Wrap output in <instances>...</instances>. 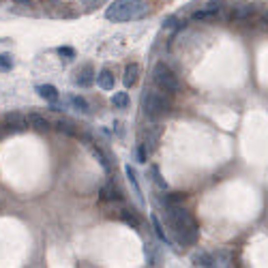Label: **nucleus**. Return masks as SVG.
I'll return each mask as SVG.
<instances>
[{"mask_svg": "<svg viewBox=\"0 0 268 268\" xmlns=\"http://www.w3.org/2000/svg\"><path fill=\"white\" fill-rule=\"evenodd\" d=\"M150 221H152V225H154V234L159 236V240H163V242H170V240H168V236H165V232H163V225H161V221H159V217H157V214H152V217H150Z\"/></svg>", "mask_w": 268, "mask_h": 268, "instance_id": "6ab92c4d", "label": "nucleus"}, {"mask_svg": "<svg viewBox=\"0 0 268 268\" xmlns=\"http://www.w3.org/2000/svg\"><path fill=\"white\" fill-rule=\"evenodd\" d=\"M168 107H170V101L165 99L161 92L150 90L144 97V112H146L148 118H152V120H157L161 114H165V112H168Z\"/></svg>", "mask_w": 268, "mask_h": 268, "instance_id": "20e7f679", "label": "nucleus"}, {"mask_svg": "<svg viewBox=\"0 0 268 268\" xmlns=\"http://www.w3.org/2000/svg\"><path fill=\"white\" fill-rule=\"evenodd\" d=\"M112 105L116 110H124L129 105V92H114L112 94Z\"/></svg>", "mask_w": 268, "mask_h": 268, "instance_id": "dca6fc26", "label": "nucleus"}, {"mask_svg": "<svg viewBox=\"0 0 268 268\" xmlns=\"http://www.w3.org/2000/svg\"><path fill=\"white\" fill-rule=\"evenodd\" d=\"M187 200V193H168L161 198V202H163L165 206H174V204H180V202Z\"/></svg>", "mask_w": 268, "mask_h": 268, "instance_id": "f3484780", "label": "nucleus"}, {"mask_svg": "<svg viewBox=\"0 0 268 268\" xmlns=\"http://www.w3.org/2000/svg\"><path fill=\"white\" fill-rule=\"evenodd\" d=\"M47 2H58V0H47Z\"/></svg>", "mask_w": 268, "mask_h": 268, "instance_id": "2f4dec72", "label": "nucleus"}, {"mask_svg": "<svg viewBox=\"0 0 268 268\" xmlns=\"http://www.w3.org/2000/svg\"><path fill=\"white\" fill-rule=\"evenodd\" d=\"M28 122H30V127L34 131H39V133H45V131H50V120H47L45 116H41V114H28Z\"/></svg>", "mask_w": 268, "mask_h": 268, "instance_id": "6e6552de", "label": "nucleus"}, {"mask_svg": "<svg viewBox=\"0 0 268 268\" xmlns=\"http://www.w3.org/2000/svg\"><path fill=\"white\" fill-rule=\"evenodd\" d=\"M221 7H223V4H221V2H208V4H206V7H204V11H206V13H208V15L217 17L219 13H221Z\"/></svg>", "mask_w": 268, "mask_h": 268, "instance_id": "5701e85b", "label": "nucleus"}, {"mask_svg": "<svg viewBox=\"0 0 268 268\" xmlns=\"http://www.w3.org/2000/svg\"><path fill=\"white\" fill-rule=\"evenodd\" d=\"M191 264L202 266V268H210V266H214V258L206 251H193L191 253Z\"/></svg>", "mask_w": 268, "mask_h": 268, "instance_id": "1a4fd4ad", "label": "nucleus"}, {"mask_svg": "<svg viewBox=\"0 0 268 268\" xmlns=\"http://www.w3.org/2000/svg\"><path fill=\"white\" fill-rule=\"evenodd\" d=\"M264 22H268V11H264Z\"/></svg>", "mask_w": 268, "mask_h": 268, "instance_id": "7c9ffc66", "label": "nucleus"}, {"mask_svg": "<svg viewBox=\"0 0 268 268\" xmlns=\"http://www.w3.org/2000/svg\"><path fill=\"white\" fill-rule=\"evenodd\" d=\"M15 2H17V4H20V7H30V4H32V2H30V0H15Z\"/></svg>", "mask_w": 268, "mask_h": 268, "instance_id": "cd10ccee", "label": "nucleus"}, {"mask_svg": "<svg viewBox=\"0 0 268 268\" xmlns=\"http://www.w3.org/2000/svg\"><path fill=\"white\" fill-rule=\"evenodd\" d=\"M152 77H154V84H157L161 90H165V92H178L180 90V82H178L174 71H172L165 62H159L157 67H154Z\"/></svg>", "mask_w": 268, "mask_h": 268, "instance_id": "7ed1b4c3", "label": "nucleus"}, {"mask_svg": "<svg viewBox=\"0 0 268 268\" xmlns=\"http://www.w3.org/2000/svg\"><path fill=\"white\" fill-rule=\"evenodd\" d=\"M73 105H75L80 112H84V114H88V112H90V105H88V101H86L84 97H80V94H77V97H73Z\"/></svg>", "mask_w": 268, "mask_h": 268, "instance_id": "4be33fe9", "label": "nucleus"}, {"mask_svg": "<svg viewBox=\"0 0 268 268\" xmlns=\"http://www.w3.org/2000/svg\"><path fill=\"white\" fill-rule=\"evenodd\" d=\"M146 2L144 0H114L107 7L105 17L112 22H129L135 17H142L146 13Z\"/></svg>", "mask_w": 268, "mask_h": 268, "instance_id": "f03ea898", "label": "nucleus"}, {"mask_svg": "<svg viewBox=\"0 0 268 268\" xmlns=\"http://www.w3.org/2000/svg\"><path fill=\"white\" fill-rule=\"evenodd\" d=\"M92 152H94V157H97V161L101 163V168H103L107 174H110V172H112V165H110V159H107V154L101 150V148H97V146L92 148Z\"/></svg>", "mask_w": 268, "mask_h": 268, "instance_id": "a211bd4d", "label": "nucleus"}, {"mask_svg": "<svg viewBox=\"0 0 268 268\" xmlns=\"http://www.w3.org/2000/svg\"><path fill=\"white\" fill-rule=\"evenodd\" d=\"M144 138H146V140H142L140 144H144V146L148 148V152H150L152 148H154V144L159 142V138H161V127H159V124H152V127H148V129L144 131Z\"/></svg>", "mask_w": 268, "mask_h": 268, "instance_id": "423d86ee", "label": "nucleus"}, {"mask_svg": "<svg viewBox=\"0 0 268 268\" xmlns=\"http://www.w3.org/2000/svg\"><path fill=\"white\" fill-rule=\"evenodd\" d=\"M0 69H2V71L13 69V60H11L7 54H0Z\"/></svg>", "mask_w": 268, "mask_h": 268, "instance_id": "b1692460", "label": "nucleus"}, {"mask_svg": "<svg viewBox=\"0 0 268 268\" xmlns=\"http://www.w3.org/2000/svg\"><path fill=\"white\" fill-rule=\"evenodd\" d=\"M58 54H60V56H69V58H71L75 52L71 50V47H58Z\"/></svg>", "mask_w": 268, "mask_h": 268, "instance_id": "a878e982", "label": "nucleus"}, {"mask_svg": "<svg viewBox=\"0 0 268 268\" xmlns=\"http://www.w3.org/2000/svg\"><path fill=\"white\" fill-rule=\"evenodd\" d=\"M2 135H4V131H2V124H0V140H2Z\"/></svg>", "mask_w": 268, "mask_h": 268, "instance_id": "c756f323", "label": "nucleus"}, {"mask_svg": "<svg viewBox=\"0 0 268 268\" xmlns=\"http://www.w3.org/2000/svg\"><path fill=\"white\" fill-rule=\"evenodd\" d=\"M97 84L103 90H114V73L110 69H101V73L97 75Z\"/></svg>", "mask_w": 268, "mask_h": 268, "instance_id": "9d476101", "label": "nucleus"}, {"mask_svg": "<svg viewBox=\"0 0 268 268\" xmlns=\"http://www.w3.org/2000/svg\"><path fill=\"white\" fill-rule=\"evenodd\" d=\"M255 13V7H251V4H238V7L232 9L230 17L232 20H247V17H251Z\"/></svg>", "mask_w": 268, "mask_h": 268, "instance_id": "f8f14e48", "label": "nucleus"}, {"mask_svg": "<svg viewBox=\"0 0 268 268\" xmlns=\"http://www.w3.org/2000/svg\"><path fill=\"white\" fill-rule=\"evenodd\" d=\"M214 258V266H232V251L230 249H217Z\"/></svg>", "mask_w": 268, "mask_h": 268, "instance_id": "4468645a", "label": "nucleus"}, {"mask_svg": "<svg viewBox=\"0 0 268 268\" xmlns=\"http://www.w3.org/2000/svg\"><path fill=\"white\" fill-rule=\"evenodd\" d=\"M84 2L88 4V7H97L99 2H103V0H84Z\"/></svg>", "mask_w": 268, "mask_h": 268, "instance_id": "c85d7f7f", "label": "nucleus"}, {"mask_svg": "<svg viewBox=\"0 0 268 268\" xmlns=\"http://www.w3.org/2000/svg\"><path fill=\"white\" fill-rule=\"evenodd\" d=\"M138 75H140V64H135V62H131L127 69H124V77H122V82H124V86H133L135 82H138Z\"/></svg>", "mask_w": 268, "mask_h": 268, "instance_id": "ddd939ff", "label": "nucleus"}, {"mask_svg": "<svg viewBox=\"0 0 268 268\" xmlns=\"http://www.w3.org/2000/svg\"><path fill=\"white\" fill-rule=\"evenodd\" d=\"M94 80H97V75L92 73V69H90V67H84V69L80 71V73H77L75 84H77V86H82V88H86V86H90Z\"/></svg>", "mask_w": 268, "mask_h": 268, "instance_id": "9b49d317", "label": "nucleus"}, {"mask_svg": "<svg viewBox=\"0 0 268 268\" xmlns=\"http://www.w3.org/2000/svg\"><path fill=\"white\" fill-rule=\"evenodd\" d=\"M4 124L9 131H26L28 127H30V122H28V118L20 114V112H9L7 116H4Z\"/></svg>", "mask_w": 268, "mask_h": 268, "instance_id": "39448f33", "label": "nucleus"}, {"mask_svg": "<svg viewBox=\"0 0 268 268\" xmlns=\"http://www.w3.org/2000/svg\"><path fill=\"white\" fill-rule=\"evenodd\" d=\"M168 208V223L170 228L174 230V234L178 238V242L180 245H195V240H198V223H195V219L189 214V210H184L182 206H165Z\"/></svg>", "mask_w": 268, "mask_h": 268, "instance_id": "f257e3e1", "label": "nucleus"}, {"mask_svg": "<svg viewBox=\"0 0 268 268\" xmlns=\"http://www.w3.org/2000/svg\"><path fill=\"white\" fill-rule=\"evenodd\" d=\"M120 217H122V221L127 223V225H131V228H140V219L135 217L133 212H129V210H122L120 212Z\"/></svg>", "mask_w": 268, "mask_h": 268, "instance_id": "aec40b11", "label": "nucleus"}, {"mask_svg": "<svg viewBox=\"0 0 268 268\" xmlns=\"http://www.w3.org/2000/svg\"><path fill=\"white\" fill-rule=\"evenodd\" d=\"M56 129L60 131V133H67V135H75V129H73V124H71L69 120H58V122H56Z\"/></svg>", "mask_w": 268, "mask_h": 268, "instance_id": "412c9836", "label": "nucleus"}, {"mask_svg": "<svg viewBox=\"0 0 268 268\" xmlns=\"http://www.w3.org/2000/svg\"><path fill=\"white\" fill-rule=\"evenodd\" d=\"M152 174H154V180H157L159 187H161V189H165V182L161 180V176H159V170H157V168H152Z\"/></svg>", "mask_w": 268, "mask_h": 268, "instance_id": "bb28decb", "label": "nucleus"}, {"mask_svg": "<svg viewBox=\"0 0 268 268\" xmlns=\"http://www.w3.org/2000/svg\"><path fill=\"white\" fill-rule=\"evenodd\" d=\"M99 198L103 200V202H120V200H122V195H120V191H118L114 184L107 182V184H103V187H101Z\"/></svg>", "mask_w": 268, "mask_h": 268, "instance_id": "0eeeda50", "label": "nucleus"}, {"mask_svg": "<svg viewBox=\"0 0 268 268\" xmlns=\"http://www.w3.org/2000/svg\"><path fill=\"white\" fill-rule=\"evenodd\" d=\"M138 161L146 163V146L144 144H138Z\"/></svg>", "mask_w": 268, "mask_h": 268, "instance_id": "393cba45", "label": "nucleus"}, {"mask_svg": "<svg viewBox=\"0 0 268 268\" xmlns=\"http://www.w3.org/2000/svg\"><path fill=\"white\" fill-rule=\"evenodd\" d=\"M37 92H39L45 101H52V103H54V101H58V90H56L54 86H50V84L39 86V88H37Z\"/></svg>", "mask_w": 268, "mask_h": 268, "instance_id": "2eb2a0df", "label": "nucleus"}]
</instances>
